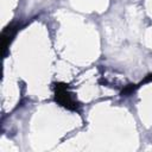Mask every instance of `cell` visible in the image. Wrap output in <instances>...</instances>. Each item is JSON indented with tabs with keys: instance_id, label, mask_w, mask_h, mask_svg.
Masks as SVG:
<instances>
[{
	"instance_id": "6da1fadb",
	"label": "cell",
	"mask_w": 152,
	"mask_h": 152,
	"mask_svg": "<svg viewBox=\"0 0 152 152\" xmlns=\"http://www.w3.org/2000/svg\"><path fill=\"white\" fill-rule=\"evenodd\" d=\"M53 90H55V101L59 106H62L69 110H74V112H77L80 109V103L74 99L72 94L69 91L68 84L55 83Z\"/></svg>"
},
{
	"instance_id": "7a4b0ae2",
	"label": "cell",
	"mask_w": 152,
	"mask_h": 152,
	"mask_svg": "<svg viewBox=\"0 0 152 152\" xmlns=\"http://www.w3.org/2000/svg\"><path fill=\"white\" fill-rule=\"evenodd\" d=\"M19 30L18 25H10L8 27H6L2 31V48H4V53H6V49L8 48V45L11 44L13 37L15 36L17 31Z\"/></svg>"
},
{
	"instance_id": "3957f363",
	"label": "cell",
	"mask_w": 152,
	"mask_h": 152,
	"mask_svg": "<svg viewBox=\"0 0 152 152\" xmlns=\"http://www.w3.org/2000/svg\"><path fill=\"white\" fill-rule=\"evenodd\" d=\"M147 82H152V74H150V75H147L139 84H137V87H140L141 84H145V83H147Z\"/></svg>"
}]
</instances>
